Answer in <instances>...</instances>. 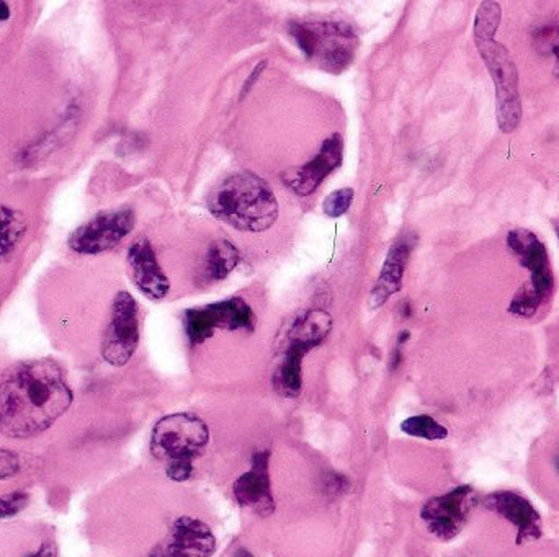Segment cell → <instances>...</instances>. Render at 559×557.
Returning a JSON list of instances; mask_svg holds the SVG:
<instances>
[{"instance_id":"6da1fadb","label":"cell","mask_w":559,"mask_h":557,"mask_svg":"<svg viewBox=\"0 0 559 557\" xmlns=\"http://www.w3.org/2000/svg\"><path fill=\"white\" fill-rule=\"evenodd\" d=\"M71 404L73 391L56 361H20L0 371V434L7 438L42 435Z\"/></svg>"},{"instance_id":"7a4b0ae2","label":"cell","mask_w":559,"mask_h":557,"mask_svg":"<svg viewBox=\"0 0 559 557\" xmlns=\"http://www.w3.org/2000/svg\"><path fill=\"white\" fill-rule=\"evenodd\" d=\"M206 208L218 221L242 232L270 230L279 218V201L270 185L254 172H236L214 185Z\"/></svg>"},{"instance_id":"3957f363","label":"cell","mask_w":559,"mask_h":557,"mask_svg":"<svg viewBox=\"0 0 559 557\" xmlns=\"http://www.w3.org/2000/svg\"><path fill=\"white\" fill-rule=\"evenodd\" d=\"M210 445L205 420L191 412L169 414L157 420L151 432V454L164 463L165 475L173 483H187L195 473V461Z\"/></svg>"},{"instance_id":"277c9868","label":"cell","mask_w":559,"mask_h":557,"mask_svg":"<svg viewBox=\"0 0 559 557\" xmlns=\"http://www.w3.org/2000/svg\"><path fill=\"white\" fill-rule=\"evenodd\" d=\"M289 34L305 58L329 74L348 69L358 48L357 30L346 20H297L289 22Z\"/></svg>"},{"instance_id":"5b68a950","label":"cell","mask_w":559,"mask_h":557,"mask_svg":"<svg viewBox=\"0 0 559 557\" xmlns=\"http://www.w3.org/2000/svg\"><path fill=\"white\" fill-rule=\"evenodd\" d=\"M334 320L324 309H309L298 314L287 337V347L273 375L277 393L287 399H297L303 391V361L329 337Z\"/></svg>"},{"instance_id":"8992f818","label":"cell","mask_w":559,"mask_h":557,"mask_svg":"<svg viewBox=\"0 0 559 557\" xmlns=\"http://www.w3.org/2000/svg\"><path fill=\"white\" fill-rule=\"evenodd\" d=\"M507 246L520 265L530 271V283L514 296L509 312L518 318H534L546 301L554 283L546 247L534 232L526 230H510Z\"/></svg>"},{"instance_id":"52a82bcc","label":"cell","mask_w":559,"mask_h":557,"mask_svg":"<svg viewBox=\"0 0 559 557\" xmlns=\"http://www.w3.org/2000/svg\"><path fill=\"white\" fill-rule=\"evenodd\" d=\"M255 322L254 309L239 296L201 308H191L183 314V327L191 347L205 344L216 330L252 332Z\"/></svg>"},{"instance_id":"ba28073f","label":"cell","mask_w":559,"mask_h":557,"mask_svg":"<svg viewBox=\"0 0 559 557\" xmlns=\"http://www.w3.org/2000/svg\"><path fill=\"white\" fill-rule=\"evenodd\" d=\"M140 345V308L136 299L128 291H118L112 309L110 319L102 340V357L108 365L122 368Z\"/></svg>"},{"instance_id":"9c48e42d","label":"cell","mask_w":559,"mask_h":557,"mask_svg":"<svg viewBox=\"0 0 559 557\" xmlns=\"http://www.w3.org/2000/svg\"><path fill=\"white\" fill-rule=\"evenodd\" d=\"M134 224L136 214L132 208L105 211L77 228L67 242L75 254H103L130 236Z\"/></svg>"},{"instance_id":"30bf717a","label":"cell","mask_w":559,"mask_h":557,"mask_svg":"<svg viewBox=\"0 0 559 557\" xmlns=\"http://www.w3.org/2000/svg\"><path fill=\"white\" fill-rule=\"evenodd\" d=\"M475 505V489L471 485H458L444 495L428 499L420 508V520L430 534L450 541L460 534Z\"/></svg>"},{"instance_id":"8fae6325","label":"cell","mask_w":559,"mask_h":557,"mask_svg":"<svg viewBox=\"0 0 559 557\" xmlns=\"http://www.w3.org/2000/svg\"><path fill=\"white\" fill-rule=\"evenodd\" d=\"M214 551L216 538L211 528L193 516H181L149 557H211Z\"/></svg>"},{"instance_id":"7c38bea8","label":"cell","mask_w":559,"mask_h":557,"mask_svg":"<svg viewBox=\"0 0 559 557\" xmlns=\"http://www.w3.org/2000/svg\"><path fill=\"white\" fill-rule=\"evenodd\" d=\"M234 499L240 507L249 508L260 516L275 512V499L271 492L270 450L255 451L249 471L239 475L232 485Z\"/></svg>"},{"instance_id":"4fadbf2b","label":"cell","mask_w":559,"mask_h":557,"mask_svg":"<svg viewBox=\"0 0 559 557\" xmlns=\"http://www.w3.org/2000/svg\"><path fill=\"white\" fill-rule=\"evenodd\" d=\"M344 159V140L336 132L322 142L321 149L308 164L285 175V183L299 197L313 195L326 177L338 171Z\"/></svg>"},{"instance_id":"5bb4252c","label":"cell","mask_w":559,"mask_h":557,"mask_svg":"<svg viewBox=\"0 0 559 557\" xmlns=\"http://www.w3.org/2000/svg\"><path fill=\"white\" fill-rule=\"evenodd\" d=\"M128 269L134 287L151 301H162L171 291V281L167 278L156 252L148 239L134 240L128 249Z\"/></svg>"},{"instance_id":"9a60e30c","label":"cell","mask_w":559,"mask_h":557,"mask_svg":"<svg viewBox=\"0 0 559 557\" xmlns=\"http://www.w3.org/2000/svg\"><path fill=\"white\" fill-rule=\"evenodd\" d=\"M485 507L517 528V544L542 538V516L524 495L512 491H497L483 500Z\"/></svg>"},{"instance_id":"2e32d148","label":"cell","mask_w":559,"mask_h":557,"mask_svg":"<svg viewBox=\"0 0 559 557\" xmlns=\"http://www.w3.org/2000/svg\"><path fill=\"white\" fill-rule=\"evenodd\" d=\"M416 242H417V236L414 232H406L389 249L385 263L379 271L377 285L371 289L368 306L373 311L379 309L383 304H387L391 299V296L401 291L404 271L407 269Z\"/></svg>"},{"instance_id":"e0dca14e","label":"cell","mask_w":559,"mask_h":557,"mask_svg":"<svg viewBox=\"0 0 559 557\" xmlns=\"http://www.w3.org/2000/svg\"><path fill=\"white\" fill-rule=\"evenodd\" d=\"M476 46L495 83V103L520 102L517 67L509 51L494 40H476Z\"/></svg>"},{"instance_id":"ac0fdd59","label":"cell","mask_w":559,"mask_h":557,"mask_svg":"<svg viewBox=\"0 0 559 557\" xmlns=\"http://www.w3.org/2000/svg\"><path fill=\"white\" fill-rule=\"evenodd\" d=\"M240 260L238 247L228 239H218L208 247L205 259L198 270L197 283L200 287H210L228 278Z\"/></svg>"},{"instance_id":"d6986e66","label":"cell","mask_w":559,"mask_h":557,"mask_svg":"<svg viewBox=\"0 0 559 557\" xmlns=\"http://www.w3.org/2000/svg\"><path fill=\"white\" fill-rule=\"evenodd\" d=\"M25 232V216L10 206L0 205V265L15 252Z\"/></svg>"},{"instance_id":"ffe728a7","label":"cell","mask_w":559,"mask_h":557,"mask_svg":"<svg viewBox=\"0 0 559 557\" xmlns=\"http://www.w3.org/2000/svg\"><path fill=\"white\" fill-rule=\"evenodd\" d=\"M401 430L409 436L422 438V440H428V442L445 440L448 436L446 426L442 425L440 422H436V418L426 415V414L406 418L401 424Z\"/></svg>"},{"instance_id":"44dd1931","label":"cell","mask_w":559,"mask_h":557,"mask_svg":"<svg viewBox=\"0 0 559 557\" xmlns=\"http://www.w3.org/2000/svg\"><path fill=\"white\" fill-rule=\"evenodd\" d=\"M501 22V5L497 2H483L479 5L475 22L476 40H493Z\"/></svg>"},{"instance_id":"7402d4cb","label":"cell","mask_w":559,"mask_h":557,"mask_svg":"<svg viewBox=\"0 0 559 557\" xmlns=\"http://www.w3.org/2000/svg\"><path fill=\"white\" fill-rule=\"evenodd\" d=\"M354 189H338L332 191L322 203V211L329 218H340L348 211L354 201Z\"/></svg>"},{"instance_id":"603a6c76","label":"cell","mask_w":559,"mask_h":557,"mask_svg":"<svg viewBox=\"0 0 559 557\" xmlns=\"http://www.w3.org/2000/svg\"><path fill=\"white\" fill-rule=\"evenodd\" d=\"M28 505V493L12 492L0 497V518H12L18 515Z\"/></svg>"},{"instance_id":"cb8c5ba5","label":"cell","mask_w":559,"mask_h":557,"mask_svg":"<svg viewBox=\"0 0 559 557\" xmlns=\"http://www.w3.org/2000/svg\"><path fill=\"white\" fill-rule=\"evenodd\" d=\"M18 469H20V461H18L17 454L0 448V481L17 474Z\"/></svg>"},{"instance_id":"d4e9b609","label":"cell","mask_w":559,"mask_h":557,"mask_svg":"<svg viewBox=\"0 0 559 557\" xmlns=\"http://www.w3.org/2000/svg\"><path fill=\"white\" fill-rule=\"evenodd\" d=\"M348 487V481L344 475L336 474V473H330L324 484V489L329 493V495H338V493H344Z\"/></svg>"},{"instance_id":"484cf974","label":"cell","mask_w":559,"mask_h":557,"mask_svg":"<svg viewBox=\"0 0 559 557\" xmlns=\"http://www.w3.org/2000/svg\"><path fill=\"white\" fill-rule=\"evenodd\" d=\"M265 67H267V63H265V61H262V63H259V66L255 67L254 71H252V73H250V75H249V79H247L246 83H244V85H242V92H240L239 99H244V97H246L247 93H249V91L252 89V85L257 83V79L260 77V73H262Z\"/></svg>"},{"instance_id":"4316f807","label":"cell","mask_w":559,"mask_h":557,"mask_svg":"<svg viewBox=\"0 0 559 557\" xmlns=\"http://www.w3.org/2000/svg\"><path fill=\"white\" fill-rule=\"evenodd\" d=\"M28 557H58V548L53 542H44L42 548L34 551V554Z\"/></svg>"},{"instance_id":"83f0119b","label":"cell","mask_w":559,"mask_h":557,"mask_svg":"<svg viewBox=\"0 0 559 557\" xmlns=\"http://www.w3.org/2000/svg\"><path fill=\"white\" fill-rule=\"evenodd\" d=\"M10 18L9 5L5 2H0V22H5Z\"/></svg>"},{"instance_id":"f1b7e54d","label":"cell","mask_w":559,"mask_h":557,"mask_svg":"<svg viewBox=\"0 0 559 557\" xmlns=\"http://www.w3.org/2000/svg\"><path fill=\"white\" fill-rule=\"evenodd\" d=\"M232 557H255L247 548H238L234 551Z\"/></svg>"},{"instance_id":"f546056e","label":"cell","mask_w":559,"mask_h":557,"mask_svg":"<svg viewBox=\"0 0 559 557\" xmlns=\"http://www.w3.org/2000/svg\"><path fill=\"white\" fill-rule=\"evenodd\" d=\"M553 51H554V54H556V63H558V73H559V32L556 34V42L553 44Z\"/></svg>"},{"instance_id":"4dcf8cb0","label":"cell","mask_w":559,"mask_h":557,"mask_svg":"<svg viewBox=\"0 0 559 557\" xmlns=\"http://www.w3.org/2000/svg\"><path fill=\"white\" fill-rule=\"evenodd\" d=\"M553 224H554V230H556V234H558V239H559V220L558 221L553 222Z\"/></svg>"},{"instance_id":"1f68e13d","label":"cell","mask_w":559,"mask_h":557,"mask_svg":"<svg viewBox=\"0 0 559 557\" xmlns=\"http://www.w3.org/2000/svg\"><path fill=\"white\" fill-rule=\"evenodd\" d=\"M554 466H556V471L559 473V458L554 461Z\"/></svg>"}]
</instances>
